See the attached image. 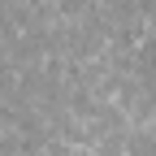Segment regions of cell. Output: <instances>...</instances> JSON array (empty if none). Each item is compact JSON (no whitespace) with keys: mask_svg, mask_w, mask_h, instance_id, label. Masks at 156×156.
I'll use <instances>...</instances> for the list:
<instances>
[{"mask_svg":"<svg viewBox=\"0 0 156 156\" xmlns=\"http://www.w3.org/2000/svg\"><path fill=\"white\" fill-rule=\"evenodd\" d=\"M139 65H143V78H147V83H156V44L143 52V61H139Z\"/></svg>","mask_w":156,"mask_h":156,"instance_id":"cell-1","label":"cell"}]
</instances>
